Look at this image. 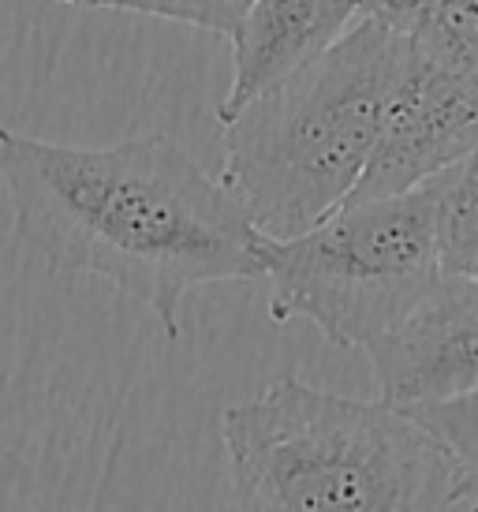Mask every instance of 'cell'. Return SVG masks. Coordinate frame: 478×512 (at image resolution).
Returning a JSON list of instances; mask_svg holds the SVG:
<instances>
[{
    "label": "cell",
    "mask_w": 478,
    "mask_h": 512,
    "mask_svg": "<svg viewBox=\"0 0 478 512\" xmlns=\"http://www.w3.org/2000/svg\"><path fill=\"white\" fill-rule=\"evenodd\" d=\"M0 180L30 258L109 281L169 341L183 337L195 288L262 277L251 214L169 135L75 146L0 128Z\"/></svg>",
    "instance_id": "cell-1"
},
{
    "label": "cell",
    "mask_w": 478,
    "mask_h": 512,
    "mask_svg": "<svg viewBox=\"0 0 478 512\" xmlns=\"http://www.w3.org/2000/svg\"><path fill=\"white\" fill-rule=\"evenodd\" d=\"M232 498L269 512L456 509V464L408 408L277 378L221 415Z\"/></svg>",
    "instance_id": "cell-2"
},
{
    "label": "cell",
    "mask_w": 478,
    "mask_h": 512,
    "mask_svg": "<svg viewBox=\"0 0 478 512\" xmlns=\"http://www.w3.org/2000/svg\"><path fill=\"white\" fill-rule=\"evenodd\" d=\"M404 53L400 34L359 15L329 49L221 124V180L258 232L296 236L352 199Z\"/></svg>",
    "instance_id": "cell-3"
},
{
    "label": "cell",
    "mask_w": 478,
    "mask_h": 512,
    "mask_svg": "<svg viewBox=\"0 0 478 512\" xmlns=\"http://www.w3.org/2000/svg\"><path fill=\"white\" fill-rule=\"evenodd\" d=\"M269 318H307L337 348H366L445 277L430 187L355 199L296 236H258Z\"/></svg>",
    "instance_id": "cell-4"
},
{
    "label": "cell",
    "mask_w": 478,
    "mask_h": 512,
    "mask_svg": "<svg viewBox=\"0 0 478 512\" xmlns=\"http://www.w3.org/2000/svg\"><path fill=\"white\" fill-rule=\"evenodd\" d=\"M475 143L478 79L452 72L408 42L374 154L348 202L415 191L456 165Z\"/></svg>",
    "instance_id": "cell-5"
},
{
    "label": "cell",
    "mask_w": 478,
    "mask_h": 512,
    "mask_svg": "<svg viewBox=\"0 0 478 512\" xmlns=\"http://www.w3.org/2000/svg\"><path fill=\"white\" fill-rule=\"evenodd\" d=\"M381 400L422 408L478 389V277L445 273L419 307L366 344Z\"/></svg>",
    "instance_id": "cell-6"
},
{
    "label": "cell",
    "mask_w": 478,
    "mask_h": 512,
    "mask_svg": "<svg viewBox=\"0 0 478 512\" xmlns=\"http://www.w3.org/2000/svg\"><path fill=\"white\" fill-rule=\"evenodd\" d=\"M359 19V0H254L232 30V83L217 101L225 124L262 90L314 60Z\"/></svg>",
    "instance_id": "cell-7"
},
{
    "label": "cell",
    "mask_w": 478,
    "mask_h": 512,
    "mask_svg": "<svg viewBox=\"0 0 478 512\" xmlns=\"http://www.w3.org/2000/svg\"><path fill=\"white\" fill-rule=\"evenodd\" d=\"M426 187L434 199L445 273H471L478 266V143Z\"/></svg>",
    "instance_id": "cell-8"
},
{
    "label": "cell",
    "mask_w": 478,
    "mask_h": 512,
    "mask_svg": "<svg viewBox=\"0 0 478 512\" xmlns=\"http://www.w3.org/2000/svg\"><path fill=\"white\" fill-rule=\"evenodd\" d=\"M408 42L452 72L478 79V0H422Z\"/></svg>",
    "instance_id": "cell-9"
},
{
    "label": "cell",
    "mask_w": 478,
    "mask_h": 512,
    "mask_svg": "<svg viewBox=\"0 0 478 512\" xmlns=\"http://www.w3.org/2000/svg\"><path fill=\"white\" fill-rule=\"evenodd\" d=\"M445 441L456 464V509H478V389L464 397L408 408Z\"/></svg>",
    "instance_id": "cell-10"
},
{
    "label": "cell",
    "mask_w": 478,
    "mask_h": 512,
    "mask_svg": "<svg viewBox=\"0 0 478 512\" xmlns=\"http://www.w3.org/2000/svg\"><path fill=\"white\" fill-rule=\"evenodd\" d=\"M60 4H68V8H105V12H135L232 38V30L239 27V19H243V12L251 8L254 0H60Z\"/></svg>",
    "instance_id": "cell-11"
},
{
    "label": "cell",
    "mask_w": 478,
    "mask_h": 512,
    "mask_svg": "<svg viewBox=\"0 0 478 512\" xmlns=\"http://www.w3.org/2000/svg\"><path fill=\"white\" fill-rule=\"evenodd\" d=\"M422 0H359V15L363 19H374L381 27H389L393 34L408 38L415 19H419Z\"/></svg>",
    "instance_id": "cell-12"
},
{
    "label": "cell",
    "mask_w": 478,
    "mask_h": 512,
    "mask_svg": "<svg viewBox=\"0 0 478 512\" xmlns=\"http://www.w3.org/2000/svg\"><path fill=\"white\" fill-rule=\"evenodd\" d=\"M471 277H478V266H475V270H471Z\"/></svg>",
    "instance_id": "cell-13"
}]
</instances>
